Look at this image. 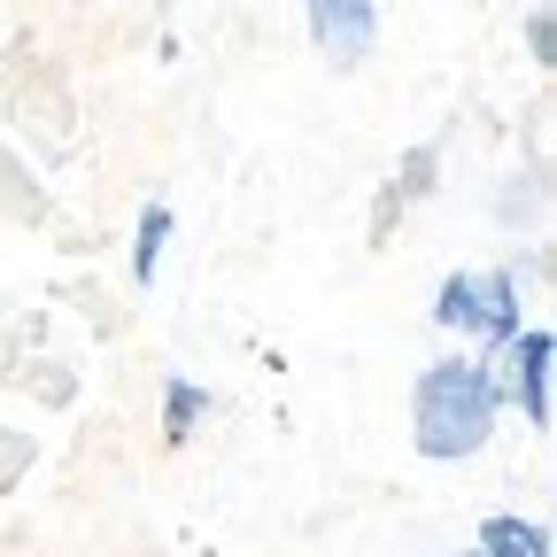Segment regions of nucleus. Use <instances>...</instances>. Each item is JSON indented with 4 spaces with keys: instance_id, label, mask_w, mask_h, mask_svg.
Instances as JSON below:
<instances>
[{
    "instance_id": "1",
    "label": "nucleus",
    "mask_w": 557,
    "mask_h": 557,
    "mask_svg": "<svg viewBox=\"0 0 557 557\" xmlns=\"http://www.w3.org/2000/svg\"><path fill=\"white\" fill-rule=\"evenodd\" d=\"M496 372L487 364H465V357H449V364H426L418 372V395H410V434H418V457H434V465H449V457H472L487 434H496Z\"/></svg>"
},
{
    "instance_id": "2",
    "label": "nucleus",
    "mask_w": 557,
    "mask_h": 557,
    "mask_svg": "<svg viewBox=\"0 0 557 557\" xmlns=\"http://www.w3.org/2000/svg\"><path fill=\"white\" fill-rule=\"evenodd\" d=\"M434 325L449 333H480V341H511L519 333V278L511 271H449L434 295Z\"/></svg>"
},
{
    "instance_id": "4",
    "label": "nucleus",
    "mask_w": 557,
    "mask_h": 557,
    "mask_svg": "<svg viewBox=\"0 0 557 557\" xmlns=\"http://www.w3.org/2000/svg\"><path fill=\"white\" fill-rule=\"evenodd\" d=\"M372 32H380V9H372V0H318V9H310V39H318L333 62H357V54L372 47Z\"/></svg>"
},
{
    "instance_id": "6",
    "label": "nucleus",
    "mask_w": 557,
    "mask_h": 557,
    "mask_svg": "<svg viewBox=\"0 0 557 557\" xmlns=\"http://www.w3.org/2000/svg\"><path fill=\"white\" fill-rule=\"evenodd\" d=\"M163 240H171V209L156 201L148 218H139V240H132V278H139V287H156V271H163Z\"/></svg>"
},
{
    "instance_id": "5",
    "label": "nucleus",
    "mask_w": 557,
    "mask_h": 557,
    "mask_svg": "<svg viewBox=\"0 0 557 557\" xmlns=\"http://www.w3.org/2000/svg\"><path fill=\"white\" fill-rule=\"evenodd\" d=\"M472 557H549V534L519 511H496V519H480V549Z\"/></svg>"
},
{
    "instance_id": "3",
    "label": "nucleus",
    "mask_w": 557,
    "mask_h": 557,
    "mask_svg": "<svg viewBox=\"0 0 557 557\" xmlns=\"http://www.w3.org/2000/svg\"><path fill=\"white\" fill-rule=\"evenodd\" d=\"M549 357H557V341L542 325H527V333L504 341V387H496V403L511 395L527 410V426H549Z\"/></svg>"
},
{
    "instance_id": "7",
    "label": "nucleus",
    "mask_w": 557,
    "mask_h": 557,
    "mask_svg": "<svg viewBox=\"0 0 557 557\" xmlns=\"http://www.w3.org/2000/svg\"><path fill=\"white\" fill-rule=\"evenodd\" d=\"M201 387L194 380H171V403H163V442H186V426H194V418H201Z\"/></svg>"
}]
</instances>
